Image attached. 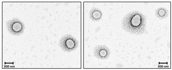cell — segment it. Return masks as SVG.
Wrapping results in <instances>:
<instances>
[{
	"instance_id": "1",
	"label": "cell",
	"mask_w": 172,
	"mask_h": 70,
	"mask_svg": "<svg viewBox=\"0 0 172 70\" xmlns=\"http://www.w3.org/2000/svg\"><path fill=\"white\" fill-rule=\"evenodd\" d=\"M146 18L141 13L133 11L123 18L122 25L126 31L131 33L139 34L145 30Z\"/></svg>"
},
{
	"instance_id": "2",
	"label": "cell",
	"mask_w": 172,
	"mask_h": 70,
	"mask_svg": "<svg viewBox=\"0 0 172 70\" xmlns=\"http://www.w3.org/2000/svg\"><path fill=\"white\" fill-rule=\"evenodd\" d=\"M61 43V47L67 51H71L74 50L77 45L76 40L73 38L69 36L64 38Z\"/></svg>"
},
{
	"instance_id": "3",
	"label": "cell",
	"mask_w": 172,
	"mask_h": 70,
	"mask_svg": "<svg viewBox=\"0 0 172 70\" xmlns=\"http://www.w3.org/2000/svg\"><path fill=\"white\" fill-rule=\"evenodd\" d=\"M8 25L9 30L14 34L20 33L23 29V24L18 20H12Z\"/></svg>"
},
{
	"instance_id": "4",
	"label": "cell",
	"mask_w": 172,
	"mask_h": 70,
	"mask_svg": "<svg viewBox=\"0 0 172 70\" xmlns=\"http://www.w3.org/2000/svg\"><path fill=\"white\" fill-rule=\"evenodd\" d=\"M94 53L96 56L101 59L107 58L109 55L110 52L109 49L103 45H100L96 47Z\"/></svg>"
},
{
	"instance_id": "5",
	"label": "cell",
	"mask_w": 172,
	"mask_h": 70,
	"mask_svg": "<svg viewBox=\"0 0 172 70\" xmlns=\"http://www.w3.org/2000/svg\"><path fill=\"white\" fill-rule=\"evenodd\" d=\"M156 15L159 18H164L168 14L167 11L163 8H159L156 12Z\"/></svg>"
},
{
	"instance_id": "6",
	"label": "cell",
	"mask_w": 172,
	"mask_h": 70,
	"mask_svg": "<svg viewBox=\"0 0 172 70\" xmlns=\"http://www.w3.org/2000/svg\"><path fill=\"white\" fill-rule=\"evenodd\" d=\"M91 13L92 17L95 19H98L101 17V13L99 10H95Z\"/></svg>"
}]
</instances>
